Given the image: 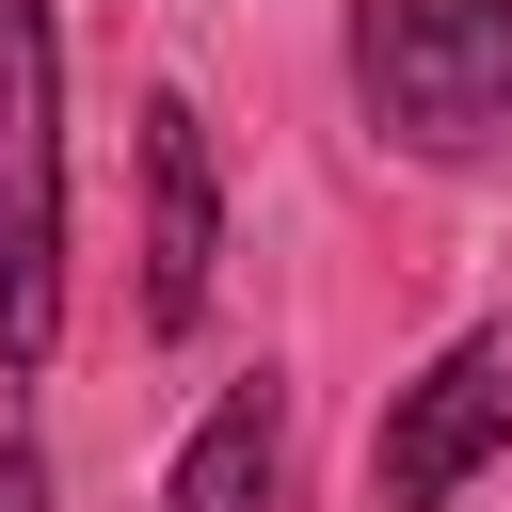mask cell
I'll return each mask as SVG.
<instances>
[{
	"mask_svg": "<svg viewBox=\"0 0 512 512\" xmlns=\"http://www.w3.org/2000/svg\"><path fill=\"white\" fill-rule=\"evenodd\" d=\"M160 512H288V384H272V368H240V384L208 400V432H192L176 480H160Z\"/></svg>",
	"mask_w": 512,
	"mask_h": 512,
	"instance_id": "5",
	"label": "cell"
},
{
	"mask_svg": "<svg viewBox=\"0 0 512 512\" xmlns=\"http://www.w3.org/2000/svg\"><path fill=\"white\" fill-rule=\"evenodd\" d=\"M480 448H512V336H464V352H432V368L384 400V432H368V512H448Z\"/></svg>",
	"mask_w": 512,
	"mask_h": 512,
	"instance_id": "3",
	"label": "cell"
},
{
	"mask_svg": "<svg viewBox=\"0 0 512 512\" xmlns=\"http://www.w3.org/2000/svg\"><path fill=\"white\" fill-rule=\"evenodd\" d=\"M64 352V48L48 0H0V368Z\"/></svg>",
	"mask_w": 512,
	"mask_h": 512,
	"instance_id": "2",
	"label": "cell"
},
{
	"mask_svg": "<svg viewBox=\"0 0 512 512\" xmlns=\"http://www.w3.org/2000/svg\"><path fill=\"white\" fill-rule=\"evenodd\" d=\"M208 256H224V160L192 96H144V336L208 320Z\"/></svg>",
	"mask_w": 512,
	"mask_h": 512,
	"instance_id": "4",
	"label": "cell"
},
{
	"mask_svg": "<svg viewBox=\"0 0 512 512\" xmlns=\"http://www.w3.org/2000/svg\"><path fill=\"white\" fill-rule=\"evenodd\" d=\"M352 96L400 160L512 144V0H352Z\"/></svg>",
	"mask_w": 512,
	"mask_h": 512,
	"instance_id": "1",
	"label": "cell"
},
{
	"mask_svg": "<svg viewBox=\"0 0 512 512\" xmlns=\"http://www.w3.org/2000/svg\"><path fill=\"white\" fill-rule=\"evenodd\" d=\"M0 512H64V496H48V448H32V432H0Z\"/></svg>",
	"mask_w": 512,
	"mask_h": 512,
	"instance_id": "6",
	"label": "cell"
}]
</instances>
